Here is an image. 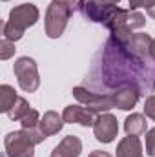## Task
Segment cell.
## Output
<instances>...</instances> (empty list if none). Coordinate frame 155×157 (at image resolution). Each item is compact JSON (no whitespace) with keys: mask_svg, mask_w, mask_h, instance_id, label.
Instances as JSON below:
<instances>
[{"mask_svg":"<svg viewBox=\"0 0 155 157\" xmlns=\"http://www.w3.org/2000/svg\"><path fill=\"white\" fill-rule=\"evenodd\" d=\"M93 133H95V139L97 141H100L104 144L112 143L117 137V133H119L117 117L112 115V113H108V112L106 113H100L97 117V121H95V124H93Z\"/></svg>","mask_w":155,"mask_h":157,"instance_id":"obj_8","label":"cell"},{"mask_svg":"<svg viewBox=\"0 0 155 157\" xmlns=\"http://www.w3.org/2000/svg\"><path fill=\"white\" fill-rule=\"evenodd\" d=\"M148 57H150V60L155 64V39L152 40V44H150V51H148Z\"/></svg>","mask_w":155,"mask_h":157,"instance_id":"obj_25","label":"cell"},{"mask_svg":"<svg viewBox=\"0 0 155 157\" xmlns=\"http://www.w3.org/2000/svg\"><path fill=\"white\" fill-rule=\"evenodd\" d=\"M73 97L80 104H84L86 108H89L95 113H106L112 108H115L112 93H95V91H89L84 86H75L73 88Z\"/></svg>","mask_w":155,"mask_h":157,"instance_id":"obj_5","label":"cell"},{"mask_svg":"<svg viewBox=\"0 0 155 157\" xmlns=\"http://www.w3.org/2000/svg\"><path fill=\"white\" fill-rule=\"evenodd\" d=\"M146 26V18H144V15L142 13H139V11H133V9H130V17H128V28L133 31V29H141V28H144Z\"/></svg>","mask_w":155,"mask_h":157,"instance_id":"obj_18","label":"cell"},{"mask_svg":"<svg viewBox=\"0 0 155 157\" xmlns=\"http://www.w3.org/2000/svg\"><path fill=\"white\" fill-rule=\"evenodd\" d=\"M99 117V113L91 112L89 108L86 106H80V104H70L64 108L62 112V119L64 122H70V124H80V126H93L95 121Z\"/></svg>","mask_w":155,"mask_h":157,"instance_id":"obj_9","label":"cell"},{"mask_svg":"<svg viewBox=\"0 0 155 157\" xmlns=\"http://www.w3.org/2000/svg\"><path fill=\"white\" fill-rule=\"evenodd\" d=\"M117 157H142V144L139 135L124 137L117 146Z\"/></svg>","mask_w":155,"mask_h":157,"instance_id":"obj_12","label":"cell"},{"mask_svg":"<svg viewBox=\"0 0 155 157\" xmlns=\"http://www.w3.org/2000/svg\"><path fill=\"white\" fill-rule=\"evenodd\" d=\"M40 13L35 4H20L9 11V18L4 24V39L17 42L22 39L24 31L37 24Z\"/></svg>","mask_w":155,"mask_h":157,"instance_id":"obj_2","label":"cell"},{"mask_svg":"<svg viewBox=\"0 0 155 157\" xmlns=\"http://www.w3.org/2000/svg\"><path fill=\"white\" fill-rule=\"evenodd\" d=\"M33 108L29 106V102L26 101V99H22V97H18V101H17V104L11 108V112L7 113L9 119H13V121H22V119L26 117L29 112H31Z\"/></svg>","mask_w":155,"mask_h":157,"instance_id":"obj_17","label":"cell"},{"mask_svg":"<svg viewBox=\"0 0 155 157\" xmlns=\"http://www.w3.org/2000/svg\"><path fill=\"white\" fill-rule=\"evenodd\" d=\"M117 4L110 2V0H82L80 2V11L82 15L91 20V22H100L106 26V22L113 17L117 11Z\"/></svg>","mask_w":155,"mask_h":157,"instance_id":"obj_7","label":"cell"},{"mask_svg":"<svg viewBox=\"0 0 155 157\" xmlns=\"http://www.w3.org/2000/svg\"><path fill=\"white\" fill-rule=\"evenodd\" d=\"M153 0H130V9L137 11L139 7H148Z\"/></svg>","mask_w":155,"mask_h":157,"instance_id":"obj_23","label":"cell"},{"mask_svg":"<svg viewBox=\"0 0 155 157\" xmlns=\"http://www.w3.org/2000/svg\"><path fill=\"white\" fill-rule=\"evenodd\" d=\"M71 15H73V11H71V7L66 2L53 0L47 6V11H46V35L49 39L62 37Z\"/></svg>","mask_w":155,"mask_h":157,"instance_id":"obj_3","label":"cell"},{"mask_svg":"<svg viewBox=\"0 0 155 157\" xmlns=\"http://www.w3.org/2000/svg\"><path fill=\"white\" fill-rule=\"evenodd\" d=\"M124 130L128 135H141L146 132V117L141 113H131L124 121Z\"/></svg>","mask_w":155,"mask_h":157,"instance_id":"obj_15","label":"cell"},{"mask_svg":"<svg viewBox=\"0 0 155 157\" xmlns=\"http://www.w3.org/2000/svg\"><path fill=\"white\" fill-rule=\"evenodd\" d=\"M113 97V104L119 110H131L141 97V88L135 84H124L120 88H117L115 91L112 93Z\"/></svg>","mask_w":155,"mask_h":157,"instance_id":"obj_10","label":"cell"},{"mask_svg":"<svg viewBox=\"0 0 155 157\" xmlns=\"http://www.w3.org/2000/svg\"><path fill=\"white\" fill-rule=\"evenodd\" d=\"M144 113H146V117L155 121V95L146 97V101H144Z\"/></svg>","mask_w":155,"mask_h":157,"instance_id":"obj_22","label":"cell"},{"mask_svg":"<svg viewBox=\"0 0 155 157\" xmlns=\"http://www.w3.org/2000/svg\"><path fill=\"white\" fill-rule=\"evenodd\" d=\"M80 152H82V141L75 135H68L51 150L49 157H78Z\"/></svg>","mask_w":155,"mask_h":157,"instance_id":"obj_11","label":"cell"},{"mask_svg":"<svg viewBox=\"0 0 155 157\" xmlns=\"http://www.w3.org/2000/svg\"><path fill=\"white\" fill-rule=\"evenodd\" d=\"M13 71L18 78V86L28 91V93H33L37 91L40 86V77H39V70H37V62L31 59V57H20L17 59L15 66H13Z\"/></svg>","mask_w":155,"mask_h":157,"instance_id":"obj_4","label":"cell"},{"mask_svg":"<svg viewBox=\"0 0 155 157\" xmlns=\"http://www.w3.org/2000/svg\"><path fill=\"white\" fill-rule=\"evenodd\" d=\"M146 11H148V15H150L152 18H155V0L148 6V7H146Z\"/></svg>","mask_w":155,"mask_h":157,"instance_id":"obj_27","label":"cell"},{"mask_svg":"<svg viewBox=\"0 0 155 157\" xmlns=\"http://www.w3.org/2000/svg\"><path fill=\"white\" fill-rule=\"evenodd\" d=\"M110 2H113V4H119V2H120V0H110Z\"/></svg>","mask_w":155,"mask_h":157,"instance_id":"obj_28","label":"cell"},{"mask_svg":"<svg viewBox=\"0 0 155 157\" xmlns=\"http://www.w3.org/2000/svg\"><path fill=\"white\" fill-rule=\"evenodd\" d=\"M4 148L7 157H35V143L24 132H9L4 137Z\"/></svg>","mask_w":155,"mask_h":157,"instance_id":"obj_6","label":"cell"},{"mask_svg":"<svg viewBox=\"0 0 155 157\" xmlns=\"http://www.w3.org/2000/svg\"><path fill=\"white\" fill-rule=\"evenodd\" d=\"M146 154L155 157V128L146 132Z\"/></svg>","mask_w":155,"mask_h":157,"instance_id":"obj_21","label":"cell"},{"mask_svg":"<svg viewBox=\"0 0 155 157\" xmlns=\"http://www.w3.org/2000/svg\"><path fill=\"white\" fill-rule=\"evenodd\" d=\"M13 55H15V42H11L7 39H2V42H0V59L7 60Z\"/></svg>","mask_w":155,"mask_h":157,"instance_id":"obj_20","label":"cell"},{"mask_svg":"<svg viewBox=\"0 0 155 157\" xmlns=\"http://www.w3.org/2000/svg\"><path fill=\"white\" fill-rule=\"evenodd\" d=\"M60 2H66V4L71 7V11H75L78 7V2H80V0H60Z\"/></svg>","mask_w":155,"mask_h":157,"instance_id":"obj_26","label":"cell"},{"mask_svg":"<svg viewBox=\"0 0 155 157\" xmlns=\"http://www.w3.org/2000/svg\"><path fill=\"white\" fill-rule=\"evenodd\" d=\"M4 2H7V0H4Z\"/></svg>","mask_w":155,"mask_h":157,"instance_id":"obj_30","label":"cell"},{"mask_svg":"<svg viewBox=\"0 0 155 157\" xmlns=\"http://www.w3.org/2000/svg\"><path fill=\"white\" fill-rule=\"evenodd\" d=\"M152 37L148 33H133V39L128 44V49L137 55V57H142V59H150L148 57V51H150V44H152Z\"/></svg>","mask_w":155,"mask_h":157,"instance_id":"obj_14","label":"cell"},{"mask_svg":"<svg viewBox=\"0 0 155 157\" xmlns=\"http://www.w3.org/2000/svg\"><path fill=\"white\" fill-rule=\"evenodd\" d=\"M152 88H153V90H155V78H153V86H152Z\"/></svg>","mask_w":155,"mask_h":157,"instance_id":"obj_29","label":"cell"},{"mask_svg":"<svg viewBox=\"0 0 155 157\" xmlns=\"http://www.w3.org/2000/svg\"><path fill=\"white\" fill-rule=\"evenodd\" d=\"M102 70H104V84L112 88L135 84L142 90L153 86L155 68H146L142 57L133 55L128 48L119 46L112 39L108 40L104 48Z\"/></svg>","mask_w":155,"mask_h":157,"instance_id":"obj_1","label":"cell"},{"mask_svg":"<svg viewBox=\"0 0 155 157\" xmlns=\"http://www.w3.org/2000/svg\"><path fill=\"white\" fill-rule=\"evenodd\" d=\"M62 126H64V119L57 112H46L40 117V130L46 137H51V135L59 133L62 130Z\"/></svg>","mask_w":155,"mask_h":157,"instance_id":"obj_13","label":"cell"},{"mask_svg":"<svg viewBox=\"0 0 155 157\" xmlns=\"http://www.w3.org/2000/svg\"><path fill=\"white\" fill-rule=\"evenodd\" d=\"M88 157H112L108 152H102V150H93Z\"/></svg>","mask_w":155,"mask_h":157,"instance_id":"obj_24","label":"cell"},{"mask_svg":"<svg viewBox=\"0 0 155 157\" xmlns=\"http://www.w3.org/2000/svg\"><path fill=\"white\" fill-rule=\"evenodd\" d=\"M18 95L15 93V90L9 84H2L0 86V112L2 113H9L11 108L17 104Z\"/></svg>","mask_w":155,"mask_h":157,"instance_id":"obj_16","label":"cell"},{"mask_svg":"<svg viewBox=\"0 0 155 157\" xmlns=\"http://www.w3.org/2000/svg\"><path fill=\"white\" fill-rule=\"evenodd\" d=\"M20 124H22V130H29V128H37L40 124V115L37 110H31L26 117L20 121Z\"/></svg>","mask_w":155,"mask_h":157,"instance_id":"obj_19","label":"cell"}]
</instances>
